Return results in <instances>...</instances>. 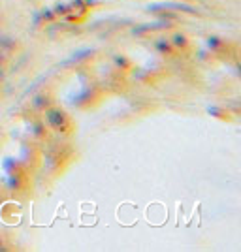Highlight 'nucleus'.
Segmentation results:
<instances>
[{
  "mask_svg": "<svg viewBox=\"0 0 241 252\" xmlns=\"http://www.w3.org/2000/svg\"><path fill=\"white\" fill-rule=\"evenodd\" d=\"M45 123L53 132H57L61 136H66L72 132V121H70L68 113L61 107H53V105L47 107L45 109Z\"/></svg>",
  "mask_w": 241,
  "mask_h": 252,
  "instance_id": "1",
  "label": "nucleus"
},
{
  "mask_svg": "<svg viewBox=\"0 0 241 252\" xmlns=\"http://www.w3.org/2000/svg\"><path fill=\"white\" fill-rule=\"evenodd\" d=\"M158 10H179V11H187V13H196L200 15V11L192 6L187 4H181V2H160V4H151L149 11H158Z\"/></svg>",
  "mask_w": 241,
  "mask_h": 252,
  "instance_id": "2",
  "label": "nucleus"
},
{
  "mask_svg": "<svg viewBox=\"0 0 241 252\" xmlns=\"http://www.w3.org/2000/svg\"><path fill=\"white\" fill-rule=\"evenodd\" d=\"M170 43L173 45L175 51H187V49H190V40L185 32H173L172 38H170Z\"/></svg>",
  "mask_w": 241,
  "mask_h": 252,
  "instance_id": "3",
  "label": "nucleus"
},
{
  "mask_svg": "<svg viewBox=\"0 0 241 252\" xmlns=\"http://www.w3.org/2000/svg\"><path fill=\"white\" fill-rule=\"evenodd\" d=\"M53 94L49 93V91H45V93H40L38 96H34V100H32V107L34 109H47V107H51L53 105Z\"/></svg>",
  "mask_w": 241,
  "mask_h": 252,
  "instance_id": "4",
  "label": "nucleus"
},
{
  "mask_svg": "<svg viewBox=\"0 0 241 252\" xmlns=\"http://www.w3.org/2000/svg\"><path fill=\"white\" fill-rule=\"evenodd\" d=\"M207 47L215 53H222V51H226L228 45H226V42H224L222 38H219V36H209V38H207Z\"/></svg>",
  "mask_w": 241,
  "mask_h": 252,
  "instance_id": "5",
  "label": "nucleus"
},
{
  "mask_svg": "<svg viewBox=\"0 0 241 252\" xmlns=\"http://www.w3.org/2000/svg\"><path fill=\"white\" fill-rule=\"evenodd\" d=\"M155 49H157L160 55H164V57H173L175 55V49H173V45L170 43V40H158L155 43Z\"/></svg>",
  "mask_w": 241,
  "mask_h": 252,
  "instance_id": "6",
  "label": "nucleus"
},
{
  "mask_svg": "<svg viewBox=\"0 0 241 252\" xmlns=\"http://www.w3.org/2000/svg\"><path fill=\"white\" fill-rule=\"evenodd\" d=\"M207 113L213 117H217L220 121H232V115L228 109H224V107H217V105H211L207 107Z\"/></svg>",
  "mask_w": 241,
  "mask_h": 252,
  "instance_id": "7",
  "label": "nucleus"
},
{
  "mask_svg": "<svg viewBox=\"0 0 241 252\" xmlns=\"http://www.w3.org/2000/svg\"><path fill=\"white\" fill-rule=\"evenodd\" d=\"M113 64H115L121 72L132 70V66H134V64H132V61H130L128 57H125V55H115V57H113Z\"/></svg>",
  "mask_w": 241,
  "mask_h": 252,
  "instance_id": "8",
  "label": "nucleus"
},
{
  "mask_svg": "<svg viewBox=\"0 0 241 252\" xmlns=\"http://www.w3.org/2000/svg\"><path fill=\"white\" fill-rule=\"evenodd\" d=\"M29 132H31L34 137H43V136H45V126H43V123L36 121V123H31V126H29Z\"/></svg>",
  "mask_w": 241,
  "mask_h": 252,
  "instance_id": "9",
  "label": "nucleus"
},
{
  "mask_svg": "<svg viewBox=\"0 0 241 252\" xmlns=\"http://www.w3.org/2000/svg\"><path fill=\"white\" fill-rule=\"evenodd\" d=\"M68 8H70V6H68L66 2H59V4H55V6H53L51 10L57 17H64V15L68 13Z\"/></svg>",
  "mask_w": 241,
  "mask_h": 252,
  "instance_id": "10",
  "label": "nucleus"
},
{
  "mask_svg": "<svg viewBox=\"0 0 241 252\" xmlns=\"http://www.w3.org/2000/svg\"><path fill=\"white\" fill-rule=\"evenodd\" d=\"M38 19H40V21H43V23H51V21H55V19H57V15L53 13L51 8H45V10L40 11Z\"/></svg>",
  "mask_w": 241,
  "mask_h": 252,
  "instance_id": "11",
  "label": "nucleus"
},
{
  "mask_svg": "<svg viewBox=\"0 0 241 252\" xmlns=\"http://www.w3.org/2000/svg\"><path fill=\"white\" fill-rule=\"evenodd\" d=\"M91 57H95V51H93V49H85V51H79L73 55L75 61H89Z\"/></svg>",
  "mask_w": 241,
  "mask_h": 252,
  "instance_id": "12",
  "label": "nucleus"
},
{
  "mask_svg": "<svg viewBox=\"0 0 241 252\" xmlns=\"http://www.w3.org/2000/svg\"><path fill=\"white\" fill-rule=\"evenodd\" d=\"M2 63H4V53L0 51V64H2Z\"/></svg>",
  "mask_w": 241,
  "mask_h": 252,
  "instance_id": "13",
  "label": "nucleus"
},
{
  "mask_svg": "<svg viewBox=\"0 0 241 252\" xmlns=\"http://www.w3.org/2000/svg\"><path fill=\"white\" fill-rule=\"evenodd\" d=\"M2 79H4V72L0 70V83H2Z\"/></svg>",
  "mask_w": 241,
  "mask_h": 252,
  "instance_id": "14",
  "label": "nucleus"
},
{
  "mask_svg": "<svg viewBox=\"0 0 241 252\" xmlns=\"http://www.w3.org/2000/svg\"><path fill=\"white\" fill-rule=\"evenodd\" d=\"M0 249H2V235H0Z\"/></svg>",
  "mask_w": 241,
  "mask_h": 252,
  "instance_id": "15",
  "label": "nucleus"
}]
</instances>
